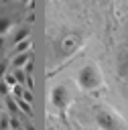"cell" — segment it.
I'll return each instance as SVG.
<instances>
[{"label": "cell", "instance_id": "1", "mask_svg": "<svg viewBox=\"0 0 128 130\" xmlns=\"http://www.w3.org/2000/svg\"><path fill=\"white\" fill-rule=\"evenodd\" d=\"M93 118H95V124L100 130H128L124 118L110 106H95Z\"/></svg>", "mask_w": 128, "mask_h": 130}, {"label": "cell", "instance_id": "2", "mask_svg": "<svg viewBox=\"0 0 128 130\" xmlns=\"http://www.w3.org/2000/svg\"><path fill=\"white\" fill-rule=\"evenodd\" d=\"M77 85L85 91H98L104 85V75L95 63H85L77 71Z\"/></svg>", "mask_w": 128, "mask_h": 130}, {"label": "cell", "instance_id": "3", "mask_svg": "<svg viewBox=\"0 0 128 130\" xmlns=\"http://www.w3.org/2000/svg\"><path fill=\"white\" fill-rule=\"evenodd\" d=\"M83 45V37L79 35V32H67V35H63L61 39H59V43H57V53H59V57H71L73 53H77L79 51V47Z\"/></svg>", "mask_w": 128, "mask_h": 130}, {"label": "cell", "instance_id": "4", "mask_svg": "<svg viewBox=\"0 0 128 130\" xmlns=\"http://www.w3.org/2000/svg\"><path fill=\"white\" fill-rule=\"evenodd\" d=\"M67 102H69V91H67V87H65V85H55V87L51 89V104H53L55 108L63 110V108L67 106Z\"/></svg>", "mask_w": 128, "mask_h": 130}, {"label": "cell", "instance_id": "5", "mask_svg": "<svg viewBox=\"0 0 128 130\" xmlns=\"http://www.w3.org/2000/svg\"><path fill=\"white\" fill-rule=\"evenodd\" d=\"M116 63H118V73H120L122 77H128V41H126V43L122 45V49L118 51Z\"/></svg>", "mask_w": 128, "mask_h": 130}, {"label": "cell", "instance_id": "6", "mask_svg": "<svg viewBox=\"0 0 128 130\" xmlns=\"http://www.w3.org/2000/svg\"><path fill=\"white\" fill-rule=\"evenodd\" d=\"M30 59H33V53H30V51H28V53H20V55H14L12 65H14V69H22Z\"/></svg>", "mask_w": 128, "mask_h": 130}, {"label": "cell", "instance_id": "7", "mask_svg": "<svg viewBox=\"0 0 128 130\" xmlns=\"http://www.w3.org/2000/svg\"><path fill=\"white\" fill-rule=\"evenodd\" d=\"M12 28H14V20H12L10 16H2V18H0V39H2L4 35H8Z\"/></svg>", "mask_w": 128, "mask_h": 130}, {"label": "cell", "instance_id": "8", "mask_svg": "<svg viewBox=\"0 0 128 130\" xmlns=\"http://www.w3.org/2000/svg\"><path fill=\"white\" fill-rule=\"evenodd\" d=\"M28 35H30V28H28V26H20V28L14 32V45H18V43H22V41L30 39Z\"/></svg>", "mask_w": 128, "mask_h": 130}, {"label": "cell", "instance_id": "9", "mask_svg": "<svg viewBox=\"0 0 128 130\" xmlns=\"http://www.w3.org/2000/svg\"><path fill=\"white\" fill-rule=\"evenodd\" d=\"M30 49H33V41H30V39H26V41L14 45V53H16V55H20V53H28Z\"/></svg>", "mask_w": 128, "mask_h": 130}, {"label": "cell", "instance_id": "10", "mask_svg": "<svg viewBox=\"0 0 128 130\" xmlns=\"http://www.w3.org/2000/svg\"><path fill=\"white\" fill-rule=\"evenodd\" d=\"M14 102H16V106H18V110H20L22 114H26V116H30V114H33V106H30V104H26L22 98H20V100H14Z\"/></svg>", "mask_w": 128, "mask_h": 130}, {"label": "cell", "instance_id": "11", "mask_svg": "<svg viewBox=\"0 0 128 130\" xmlns=\"http://www.w3.org/2000/svg\"><path fill=\"white\" fill-rule=\"evenodd\" d=\"M4 102H6V108H8V112L14 116V114H18L20 110H18V106H16V102H14V98L12 95H6L4 98Z\"/></svg>", "mask_w": 128, "mask_h": 130}, {"label": "cell", "instance_id": "12", "mask_svg": "<svg viewBox=\"0 0 128 130\" xmlns=\"http://www.w3.org/2000/svg\"><path fill=\"white\" fill-rule=\"evenodd\" d=\"M12 75H14V79H16L18 85H22V87L26 85V73H24V69H14Z\"/></svg>", "mask_w": 128, "mask_h": 130}, {"label": "cell", "instance_id": "13", "mask_svg": "<svg viewBox=\"0 0 128 130\" xmlns=\"http://www.w3.org/2000/svg\"><path fill=\"white\" fill-rule=\"evenodd\" d=\"M0 130H10V116L8 114L0 116Z\"/></svg>", "mask_w": 128, "mask_h": 130}, {"label": "cell", "instance_id": "14", "mask_svg": "<svg viewBox=\"0 0 128 130\" xmlns=\"http://www.w3.org/2000/svg\"><path fill=\"white\" fill-rule=\"evenodd\" d=\"M10 93H12V98H14V100H20V98H22V93H24V87H22V85H14V87L10 89Z\"/></svg>", "mask_w": 128, "mask_h": 130}, {"label": "cell", "instance_id": "15", "mask_svg": "<svg viewBox=\"0 0 128 130\" xmlns=\"http://www.w3.org/2000/svg\"><path fill=\"white\" fill-rule=\"evenodd\" d=\"M4 81H6V85H8V87H10V89H12V87H14V85H18V83H16V79H14V75H12V73H6V75H4Z\"/></svg>", "mask_w": 128, "mask_h": 130}, {"label": "cell", "instance_id": "16", "mask_svg": "<svg viewBox=\"0 0 128 130\" xmlns=\"http://www.w3.org/2000/svg\"><path fill=\"white\" fill-rule=\"evenodd\" d=\"M0 95H4V98H6V95H10V87L6 85V81H4V79H0Z\"/></svg>", "mask_w": 128, "mask_h": 130}, {"label": "cell", "instance_id": "17", "mask_svg": "<svg viewBox=\"0 0 128 130\" xmlns=\"http://www.w3.org/2000/svg\"><path fill=\"white\" fill-rule=\"evenodd\" d=\"M6 67H8V61H6V59H0V79H4V75H6Z\"/></svg>", "mask_w": 128, "mask_h": 130}, {"label": "cell", "instance_id": "18", "mask_svg": "<svg viewBox=\"0 0 128 130\" xmlns=\"http://www.w3.org/2000/svg\"><path fill=\"white\" fill-rule=\"evenodd\" d=\"M22 100H24L26 104H30V106H33V91H28V89H24V93H22Z\"/></svg>", "mask_w": 128, "mask_h": 130}, {"label": "cell", "instance_id": "19", "mask_svg": "<svg viewBox=\"0 0 128 130\" xmlns=\"http://www.w3.org/2000/svg\"><path fill=\"white\" fill-rule=\"evenodd\" d=\"M10 130H12V128H10Z\"/></svg>", "mask_w": 128, "mask_h": 130}, {"label": "cell", "instance_id": "20", "mask_svg": "<svg viewBox=\"0 0 128 130\" xmlns=\"http://www.w3.org/2000/svg\"><path fill=\"white\" fill-rule=\"evenodd\" d=\"M0 116H2V114H0Z\"/></svg>", "mask_w": 128, "mask_h": 130}]
</instances>
